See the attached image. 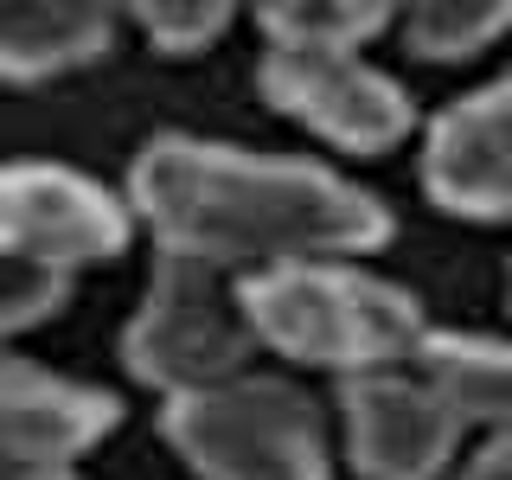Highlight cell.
I'll use <instances>...</instances> for the list:
<instances>
[{"label": "cell", "instance_id": "10", "mask_svg": "<svg viewBox=\"0 0 512 480\" xmlns=\"http://www.w3.org/2000/svg\"><path fill=\"white\" fill-rule=\"evenodd\" d=\"M116 45V13L84 0H0V77L45 84L71 77Z\"/></svg>", "mask_w": 512, "mask_h": 480}, {"label": "cell", "instance_id": "11", "mask_svg": "<svg viewBox=\"0 0 512 480\" xmlns=\"http://www.w3.org/2000/svg\"><path fill=\"white\" fill-rule=\"evenodd\" d=\"M410 365L448 397L461 429H480V436H506L512 429V340L429 327V340Z\"/></svg>", "mask_w": 512, "mask_h": 480}, {"label": "cell", "instance_id": "2", "mask_svg": "<svg viewBox=\"0 0 512 480\" xmlns=\"http://www.w3.org/2000/svg\"><path fill=\"white\" fill-rule=\"evenodd\" d=\"M256 346L282 352L288 365L314 372H391L410 365L429 340V314L410 288L365 276L359 263H295L244 282Z\"/></svg>", "mask_w": 512, "mask_h": 480}, {"label": "cell", "instance_id": "18", "mask_svg": "<svg viewBox=\"0 0 512 480\" xmlns=\"http://www.w3.org/2000/svg\"><path fill=\"white\" fill-rule=\"evenodd\" d=\"M506 301H512V263H506Z\"/></svg>", "mask_w": 512, "mask_h": 480}, {"label": "cell", "instance_id": "6", "mask_svg": "<svg viewBox=\"0 0 512 480\" xmlns=\"http://www.w3.org/2000/svg\"><path fill=\"white\" fill-rule=\"evenodd\" d=\"M135 205L122 192L96 186L90 173L58 160H7L0 167V244H13L32 263L77 276L90 263L128 250Z\"/></svg>", "mask_w": 512, "mask_h": 480}, {"label": "cell", "instance_id": "16", "mask_svg": "<svg viewBox=\"0 0 512 480\" xmlns=\"http://www.w3.org/2000/svg\"><path fill=\"white\" fill-rule=\"evenodd\" d=\"M455 480H512V429L506 436H487V448H480Z\"/></svg>", "mask_w": 512, "mask_h": 480}, {"label": "cell", "instance_id": "7", "mask_svg": "<svg viewBox=\"0 0 512 480\" xmlns=\"http://www.w3.org/2000/svg\"><path fill=\"white\" fill-rule=\"evenodd\" d=\"M340 423L346 455L359 480H442L461 448V416L416 365L365 372L340 384Z\"/></svg>", "mask_w": 512, "mask_h": 480}, {"label": "cell", "instance_id": "12", "mask_svg": "<svg viewBox=\"0 0 512 480\" xmlns=\"http://www.w3.org/2000/svg\"><path fill=\"white\" fill-rule=\"evenodd\" d=\"M269 52H365L384 26H397L391 7H359V0H282L256 7Z\"/></svg>", "mask_w": 512, "mask_h": 480}, {"label": "cell", "instance_id": "1", "mask_svg": "<svg viewBox=\"0 0 512 480\" xmlns=\"http://www.w3.org/2000/svg\"><path fill=\"white\" fill-rule=\"evenodd\" d=\"M128 205L160 250L244 282L295 263H359L391 237V212L340 173L192 135H160L135 154Z\"/></svg>", "mask_w": 512, "mask_h": 480}, {"label": "cell", "instance_id": "3", "mask_svg": "<svg viewBox=\"0 0 512 480\" xmlns=\"http://www.w3.org/2000/svg\"><path fill=\"white\" fill-rule=\"evenodd\" d=\"M250 352H256V327H250L244 276L180 250H160L154 276L141 288V308L122 327L128 372L167 404H180V397L244 378Z\"/></svg>", "mask_w": 512, "mask_h": 480}, {"label": "cell", "instance_id": "17", "mask_svg": "<svg viewBox=\"0 0 512 480\" xmlns=\"http://www.w3.org/2000/svg\"><path fill=\"white\" fill-rule=\"evenodd\" d=\"M0 480H84L64 461H32V455H0Z\"/></svg>", "mask_w": 512, "mask_h": 480}, {"label": "cell", "instance_id": "4", "mask_svg": "<svg viewBox=\"0 0 512 480\" xmlns=\"http://www.w3.org/2000/svg\"><path fill=\"white\" fill-rule=\"evenodd\" d=\"M199 480H327V423L288 378H231L160 416Z\"/></svg>", "mask_w": 512, "mask_h": 480}, {"label": "cell", "instance_id": "15", "mask_svg": "<svg viewBox=\"0 0 512 480\" xmlns=\"http://www.w3.org/2000/svg\"><path fill=\"white\" fill-rule=\"evenodd\" d=\"M135 26L154 52L167 58H192V52H212L231 26V7H205V0H154V7H135Z\"/></svg>", "mask_w": 512, "mask_h": 480}, {"label": "cell", "instance_id": "5", "mask_svg": "<svg viewBox=\"0 0 512 480\" xmlns=\"http://www.w3.org/2000/svg\"><path fill=\"white\" fill-rule=\"evenodd\" d=\"M256 84L276 116L346 154H391L416 128L410 90L378 64H365V52H269L263 45Z\"/></svg>", "mask_w": 512, "mask_h": 480}, {"label": "cell", "instance_id": "8", "mask_svg": "<svg viewBox=\"0 0 512 480\" xmlns=\"http://www.w3.org/2000/svg\"><path fill=\"white\" fill-rule=\"evenodd\" d=\"M423 186L455 218L512 224V71L436 116L423 141Z\"/></svg>", "mask_w": 512, "mask_h": 480}, {"label": "cell", "instance_id": "14", "mask_svg": "<svg viewBox=\"0 0 512 480\" xmlns=\"http://www.w3.org/2000/svg\"><path fill=\"white\" fill-rule=\"evenodd\" d=\"M64 301H71V276L32 263L13 244H0V346L32 333L39 320H52Z\"/></svg>", "mask_w": 512, "mask_h": 480}, {"label": "cell", "instance_id": "9", "mask_svg": "<svg viewBox=\"0 0 512 480\" xmlns=\"http://www.w3.org/2000/svg\"><path fill=\"white\" fill-rule=\"evenodd\" d=\"M109 429H116V397L0 346V455L77 468V455H90Z\"/></svg>", "mask_w": 512, "mask_h": 480}, {"label": "cell", "instance_id": "13", "mask_svg": "<svg viewBox=\"0 0 512 480\" xmlns=\"http://www.w3.org/2000/svg\"><path fill=\"white\" fill-rule=\"evenodd\" d=\"M397 32L416 58L429 64H461L480 58L493 39L512 32V7L506 0H423V7L397 13Z\"/></svg>", "mask_w": 512, "mask_h": 480}]
</instances>
